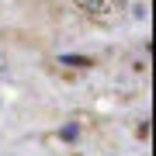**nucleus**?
Wrapping results in <instances>:
<instances>
[{
  "label": "nucleus",
  "mask_w": 156,
  "mask_h": 156,
  "mask_svg": "<svg viewBox=\"0 0 156 156\" xmlns=\"http://www.w3.org/2000/svg\"><path fill=\"white\" fill-rule=\"evenodd\" d=\"M59 62H62V66H73V69H87V66H94L87 56H59Z\"/></svg>",
  "instance_id": "nucleus-1"
},
{
  "label": "nucleus",
  "mask_w": 156,
  "mask_h": 156,
  "mask_svg": "<svg viewBox=\"0 0 156 156\" xmlns=\"http://www.w3.org/2000/svg\"><path fill=\"white\" fill-rule=\"evenodd\" d=\"M76 4H80V7H87V11H94V14H104L111 0H76Z\"/></svg>",
  "instance_id": "nucleus-2"
},
{
  "label": "nucleus",
  "mask_w": 156,
  "mask_h": 156,
  "mask_svg": "<svg viewBox=\"0 0 156 156\" xmlns=\"http://www.w3.org/2000/svg\"><path fill=\"white\" fill-rule=\"evenodd\" d=\"M62 139H76V125H66V128H62Z\"/></svg>",
  "instance_id": "nucleus-3"
}]
</instances>
